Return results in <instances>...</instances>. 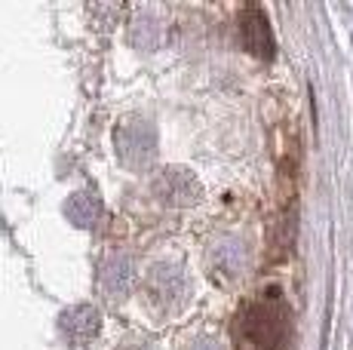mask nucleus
Masks as SVG:
<instances>
[{
	"label": "nucleus",
	"mask_w": 353,
	"mask_h": 350,
	"mask_svg": "<svg viewBox=\"0 0 353 350\" xmlns=\"http://www.w3.org/2000/svg\"><path fill=\"white\" fill-rule=\"evenodd\" d=\"M289 329H292L289 311L276 292L249 305L240 320V335L255 350H283L289 341Z\"/></svg>",
	"instance_id": "nucleus-1"
},
{
	"label": "nucleus",
	"mask_w": 353,
	"mask_h": 350,
	"mask_svg": "<svg viewBox=\"0 0 353 350\" xmlns=\"http://www.w3.org/2000/svg\"><path fill=\"white\" fill-rule=\"evenodd\" d=\"M114 145H117L120 163L129 166V169H141L157 157V130L145 117L123 120L114 132Z\"/></svg>",
	"instance_id": "nucleus-2"
},
{
	"label": "nucleus",
	"mask_w": 353,
	"mask_h": 350,
	"mask_svg": "<svg viewBox=\"0 0 353 350\" xmlns=\"http://www.w3.org/2000/svg\"><path fill=\"white\" fill-rule=\"evenodd\" d=\"M148 295L160 311H179L191 298V280L181 265H157L148 277Z\"/></svg>",
	"instance_id": "nucleus-3"
},
{
	"label": "nucleus",
	"mask_w": 353,
	"mask_h": 350,
	"mask_svg": "<svg viewBox=\"0 0 353 350\" xmlns=\"http://www.w3.org/2000/svg\"><path fill=\"white\" fill-rule=\"evenodd\" d=\"M154 197H157L163 206L185 209V206L200 203L203 187H200V181H196L194 172L172 166V169H163L157 178H154Z\"/></svg>",
	"instance_id": "nucleus-4"
},
{
	"label": "nucleus",
	"mask_w": 353,
	"mask_h": 350,
	"mask_svg": "<svg viewBox=\"0 0 353 350\" xmlns=\"http://www.w3.org/2000/svg\"><path fill=\"white\" fill-rule=\"evenodd\" d=\"M59 329H62L71 350H92V344H96V338L101 332V313L90 305L68 307V311L59 316Z\"/></svg>",
	"instance_id": "nucleus-5"
},
{
	"label": "nucleus",
	"mask_w": 353,
	"mask_h": 350,
	"mask_svg": "<svg viewBox=\"0 0 353 350\" xmlns=\"http://www.w3.org/2000/svg\"><path fill=\"white\" fill-rule=\"evenodd\" d=\"M99 286L111 301H123L126 295L132 292V286H135V261H132V255L129 252H114L111 258L101 265Z\"/></svg>",
	"instance_id": "nucleus-6"
},
{
	"label": "nucleus",
	"mask_w": 353,
	"mask_h": 350,
	"mask_svg": "<svg viewBox=\"0 0 353 350\" xmlns=\"http://www.w3.org/2000/svg\"><path fill=\"white\" fill-rule=\"evenodd\" d=\"M240 37L252 56L270 59L274 56V34H270V22L264 16L261 6H246L240 16Z\"/></svg>",
	"instance_id": "nucleus-7"
},
{
	"label": "nucleus",
	"mask_w": 353,
	"mask_h": 350,
	"mask_svg": "<svg viewBox=\"0 0 353 350\" xmlns=\"http://www.w3.org/2000/svg\"><path fill=\"white\" fill-rule=\"evenodd\" d=\"M65 215L74 227H96L101 218V197L96 191H90V187L71 194L65 203Z\"/></svg>",
	"instance_id": "nucleus-8"
},
{
	"label": "nucleus",
	"mask_w": 353,
	"mask_h": 350,
	"mask_svg": "<svg viewBox=\"0 0 353 350\" xmlns=\"http://www.w3.org/2000/svg\"><path fill=\"white\" fill-rule=\"evenodd\" d=\"M212 261L225 274H236L243 267V243H236V240H221V243L212 249Z\"/></svg>",
	"instance_id": "nucleus-9"
},
{
	"label": "nucleus",
	"mask_w": 353,
	"mask_h": 350,
	"mask_svg": "<svg viewBox=\"0 0 353 350\" xmlns=\"http://www.w3.org/2000/svg\"><path fill=\"white\" fill-rule=\"evenodd\" d=\"M160 40H163V28H160L157 19L141 16L139 22L132 25V43L141 46V50H157Z\"/></svg>",
	"instance_id": "nucleus-10"
},
{
	"label": "nucleus",
	"mask_w": 353,
	"mask_h": 350,
	"mask_svg": "<svg viewBox=\"0 0 353 350\" xmlns=\"http://www.w3.org/2000/svg\"><path fill=\"white\" fill-rule=\"evenodd\" d=\"M188 350H225V347H221L219 341H212V338H200V341H194Z\"/></svg>",
	"instance_id": "nucleus-11"
}]
</instances>
